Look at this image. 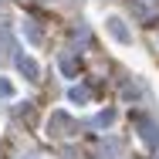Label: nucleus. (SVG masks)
<instances>
[{
  "label": "nucleus",
  "instance_id": "nucleus-1",
  "mask_svg": "<svg viewBox=\"0 0 159 159\" xmlns=\"http://www.w3.org/2000/svg\"><path fill=\"white\" fill-rule=\"evenodd\" d=\"M51 125L58 129L54 135H68V129H75V125H71V119H68L64 112H54V115H51Z\"/></svg>",
  "mask_w": 159,
  "mask_h": 159
},
{
  "label": "nucleus",
  "instance_id": "nucleus-2",
  "mask_svg": "<svg viewBox=\"0 0 159 159\" xmlns=\"http://www.w3.org/2000/svg\"><path fill=\"white\" fill-rule=\"evenodd\" d=\"M17 68H20L24 75H31V78H37V75H41V71H37V64H34V58H20V61H17Z\"/></svg>",
  "mask_w": 159,
  "mask_h": 159
},
{
  "label": "nucleus",
  "instance_id": "nucleus-3",
  "mask_svg": "<svg viewBox=\"0 0 159 159\" xmlns=\"http://www.w3.org/2000/svg\"><path fill=\"white\" fill-rule=\"evenodd\" d=\"M108 27H112V34H115L119 41H129V34H125V27H122V20H108Z\"/></svg>",
  "mask_w": 159,
  "mask_h": 159
},
{
  "label": "nucleus",
  "instance_id": "nucleus-4",
  "mask_svg": "<svg viewBox=\"0 0 159 159\" xmlns=\"http://www.w3.org/2000/svg\"><path fill=\"white\" fill-rule=\"evenodd\" d=\"M7 95H14V85H10V81H3V78H0V98H7Z\"/></svg>",
  "mask_w": 159,
  "mask_h": 159
},
{
  "label": "nucleus",
  "instance_id": "nucleus-5",
  "mask_svg": "<svg viewBox=\"0 0 159 159\" xmlns=\"http://www.w3.org/2000/svg\"><path fill=\"white\" fill-rule=\"evenodd\" d=\"M71 98H75V102H85V98H88V92H85V88H75V92H71Z\"/></svg>",
  "mask_w": 159,
  "mask_h": 159
}]
</instances>
